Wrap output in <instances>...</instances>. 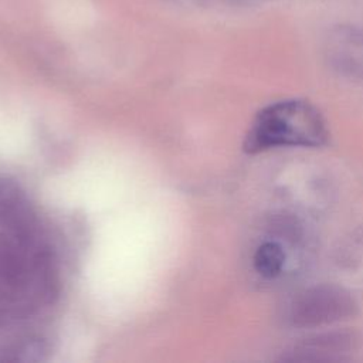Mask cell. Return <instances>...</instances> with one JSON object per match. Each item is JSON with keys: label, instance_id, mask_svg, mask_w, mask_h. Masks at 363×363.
<instances>
[{"label": "cell", "instance_id": "6da1fadb", "mask_svg": "<svg viewBox=\"0 0 363 363\" xmlns=\"http://www.w3.org/2000/svg\"><path fill=\"white\" fill-rule=\"evenodd\" d=\"M57 271L48 247L27 224L0 233V323L24 319L51 302Z\"/></svg>", "mask_w": 363, "mask_h": 363}, {"label": "cell", "instance_id": "7a4b0ae2", "mask_svg": "<svg viewBox=\"0 0 363 363\" xmlns=\"http://www.w3.org/2000/svg\"><path fill=\"white\" fill-rule=\"evenodd\" d=\"M329 130L319 109L303 99H284L262 108L252 119L244 139L247 153L278 147H319Z\"/></svg>", "mask_w": 363, "mask_h": 363}, {"label": "cell", "instance_id": "3957f363", "mask_svg": "<svg viewBox=\"0 0 363 363\" xmlns=\"http://www.w3.org/2000/svg\"><path fill=\"white\" fill-rule=\"evenodd\" d=\"M357 303L352 294L333 284L309 286L292 299L288 320L295 328H319L354 316Z\"/></svg>", "mask_w": 363, "mask_h": 363}, {"label": "cell", "instance_id": "277c9868", "mask_svg": "<svg viewBox=\"0 0 363 363\" xmlns=\"http://www.w3.org/2000/svg\"><path fill=\"white\" fill-rule=\"evenodd\" d=\"M322 52L335 72L363 81V26L337 23L329 27L323 35Z\"/></svg>", "mask_w": 363, "mask_h": 363}, {"label": "cell", "instance_id": "5b68a950", "mask_svg": "<svg viewBox=\"0 0 363 363\" xmlns=\"http://www.w3.org/2000/svg\"><path fill=\"white\" fill-rule=\"evenodd\" d=\"M354 346V337L346 332L322 333L309 339H305L294 345L289 350L282 353L281 360H340Z\"/></svg>", "mask_w": 363, "mask_h": 363}, {"label": "cell", "instance_id": "8992f818", "mask_svg": "<svg viewBox=\"0 0 363 363\" xmlns=\"http://www.w3.org/2000/svg\"><path fill=\"white\" fill-rule=\"evenodd\" d=\"M0 224L4 228L28 224L26 203L17 187L7 182H0Z\"/></svg>", "mask_w": 363, "mask_h": 363}, {"label": "cell", "instance_id": "52a82bcc", "mask_svg": "<svg viewBox=\"0 0 363 363\" xmlns=\"http://www.w3.org/2000/svg\"><path fill=\"white\" fill-rule=\"evenodd\" d=\"M255 271L264 278L278 277L285 265V251L282 245L277 241H264L261 242L252 258Z\"/></svg>", "mask_w": 363, "mask_h": 363}, {"label": "cell", "instance_id": "ba28073f", "mask_svg": "<svg viewBox=\"0 0 363 363\" xmlns=\"http://www.w3.org/2000/svg\"><path fill=\"white\" fill-rule=\"evenodd\" d=\"M227 1L237 4V6H259V4L269 3L272 0H227Z\"/></svg>", "mask_w": 363, "mask_h": 363}, {"label": "cell", "instance_id": "9c48e42d", "mask_svg": "<svg viewBox=\"0 0 363 363\" xmlns=\"http://www.w3.org/2000/svg\"><path fill=\"white\" fill-rule=\"evenodd\" d=\"M174 4H180V6H200L204 3V0H166Z\"/></svg>", "mask_w": 363, "mask_h": 363}]
</instances>
